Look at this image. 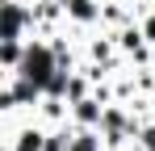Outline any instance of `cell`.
Masks as SVG:
<instances>
[{
	"instance_id": "cell-5",
	"label": "cell",
	"mask_w": 155,
	"mask_h": 151,
	"mask_svg": "<svg viewBox=\"0 0 155 151\" xmlns=\"http://www.w3.org/2000/svg\"><path fill=\"white\" fill-rule=\"evenodd\" d=\"M76 151H92V143H88V139H84V143H76Z\"/></svg>"
},
{
	"instance_id": "cell-6",
	"label": "cell",
	"mask_w": 155,
	"mask_h": 151,
	"mask_svg": "<svg viewBox=\"0 0 155 151\" xmlns=\"http://www.w3.org/2000/svg\"><path fill=\"white\" fill-rule=\"evenodd\" d=\"M147 34H151V38H155V21H151V25H147Z\"/></svg>"
},
{
	"instance_id": "cell-3",
	"label": "cell",
	"mask_w": 155,
	"mask_h": 151,
	"mask_svg": "<svg viewBox=\"0 0 155 151\" xmlns=\"http://www.w3.org/2000/svg\"><path fill=\"white\" fill-rule=\"evenodd\" d=\"M71 13H76V17H88L92 8H88V0H71Z\"/></svg>"
},
{
	"instance_id": "cell-2",
	"label": "cell",
	"mask_w": 155,
	"mask_h": 151,
	"mask_svg": "<svg viewBox=\"0 0 155 151\" xmlns=\"http://www.w3.org/2000/svg\"><path fill=\"white\" fill-rule=\"evenodd\" d=\"M17 25H21V13L8 4V25H4V34H8V38H17Z\"/></svg>"
},
{
	"instance_id": "cell-1",
	"label": "cell",
	"mask_w": 155,
	"mask_h": 151,
	"mask_svg": "<svg viewBox=\"0 0 155 151\" xmlns=\"http://www.w3.org/2000/svg\"><path fill=\"white\" fill-rule=\"evenodd\" d=\"M46 72H51V55L46 50H29L25 55V80L29 84H46Z\"/></svg>"
},
{
	"instance_id": "cell-4",
	"label": "cell",
	"mask_w": 155,
	"mask_h": 151,
	"mask_svg": "<svg viewBox=\"0 0 155 151\" xmlns=\"http://www.w3.org/2000/svg\"><path fill=\"white\" fill-rule=\"evenodd\" d=\"M21 151H38V134H25V143H21Z\"/></svg>"
}]
</instances>
